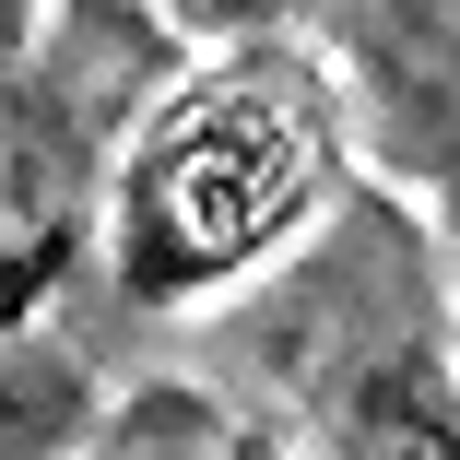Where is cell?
I'll use <instances>...</instances> for the list:
<instances>
[{
    "label": "cell",
    "instance_id": "obj_1",
    "mask_svg": "<svg viewBox=\"0 0 460 460\" xmlns=\"http://www.w3.org/2000/svg\"><path fill=\"white\" fill-rule=\"evenodd\" d=\"M331 83L307 59H225L190 71L130 130L119 165V284L130 296H201L248 271L271 236H296L331 177Z\"/></svg>",
    "mask_w": 460,
    "mask_h": 460
},
{
    "label": "cell",
    "instance_id": "obj_2",
    "mask_svg": "<svg viewBox=\"0 0 460 460\" xmlns=\"http://www.w3.org/2000/svg\"><path fill=\"white\" fill-rule=\"evenodd\" d=\"M165 13H201V24H271V13H296V0H165Z\"/></svg>",
    "mask_w": 460,
    "mask_h": 460
},
{
    "label": "cell",
    "instance_id": "obj_4",
    "mask_svg": "<svg viewBox=\"0 0 460 460\" xmlns=\"http://www.w3.org/2000/svg\"><path fill=\"white\" fill-rule=\"evenodd\" d=\"M225 460H284V448H225Z\"/></svg>",
    "mask_w": 460,
    "mask_h": 460
},
{
    "label": "cell",
    "instance_id": "obj_3",
    "mask_svg": "<svg viewBox=\"0 0 460 460\" xmlns=\"http://www.w3.org/2000/svg\"><path fill=\"white\" fill-rule=\"evenodd\" d=\"M24 48H36V0H0V83L24 71Z\"/></svg>",
    "mask_w": 460,
    "mask_h": 460
}]
</instances>
